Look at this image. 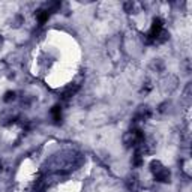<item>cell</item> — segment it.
<instances>
[{
  "mask_svg": "<svg viewBox=\"0 0 192 192\" xmlns=\"http://www.w3.org/2000/svg\"><path fill=\"white\" fill-rule=\"evenodd\" d=\"M152 171H153V174L156 177L158 180H161V182H168V179H170V171L167 170V168H164L159 162H152Z\"/></svg>",
  "mask_w": 192,
  "mask_h": 192,
  "instance_id": "obj_1",
  "label": "cell"
},
{
  "mask_svg": "<svg viewBox=\"0 0 192 192\" xmlns=\"http://www.w3.org/2000/svg\"><path fill=\"white\" fill-rule=\"evenodd\" d=\"M38 20H39L41 24H44L48 20V11H39L38 12Z\"/></svg>",
  "mask_w": 192,
  "mask_h": 192,
  "instance_id": "obj_2",
  "label": "cell"
},
{
  "mask_svg": "<svg viewBox=\"0 0 192 192\" xmlns=\"http://www.w3.org/2000/svg\"><path fill=\"white\" fill-rule=\"evenodd\" d=\"M51 113H53V116H54L56 120H60V107H54Z\"/></svg>",
  "mask_w": 192,
  "mask_h": 192,
  "instance_id": "obj_3",
  "label": "cell"
},
{
  "mask_svg": "<svg viewBox=\"0 0 192 192\" xmlns=\"http://www.w3.org/2000/svg\"><path fill=\"white\" fill-rule=\"evenodd\" d=\"M14 96H15V93H14V92H12V93H11V92H9V93H8V95H6V98H5V101H9V99H11V98H12V99H14Z\"/></svg>",
  "mask_w": 192,
  "mask_h": 192,
  "instance_id": "obj_4",
  "label": "cell"
}]
</instances>
